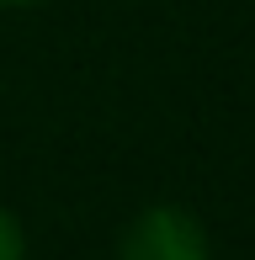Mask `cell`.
Returning a JSON list of instances; mask_svg holds the SVG:
<instances>
[{
    "instance_id": "1",
    "label": "cell",
    "mask_w": 255,
    "mask_h": 260,
    "mask_svg": "<svg viewBox=\"0 0 255 260\" xmlns=\"http://www.w3.org/2000/svg\"><path fill=\"white\" fill-rule=\"evenodd\" d=\"M117 260H207V234L197 223V212L160 202V207H144L128 223Z\"/></svg>"
},
{
    "instance_id": "2",
    "label": "cell",
    "mask_w": 255,
    "mask_h": 260,
    "mask_svg": "<svg viewBox=\"0 0 255 260\" xmlns=\"http://www.w3.org/2000/svg\"><path fill=\"white\" fill-rule=\"evenodd\" d=\"M27 255V239H21V223L11 207H0V260H21Z\"/></svg>"
},
{
    "instance_id": "3",
    "label": "cell",
    "mask_w": 255,
    "mask_h": 260,
    "mask_svg": "<svg viewBox=\"0 0 255 260\" xmlns=\"http://www.w3.org/2000/svg\"><path fill=\"white\" fill-rule=\"evenodd\" d=\"M0 6H38V0H0Z\"/></svg>"
}]
</instances>
